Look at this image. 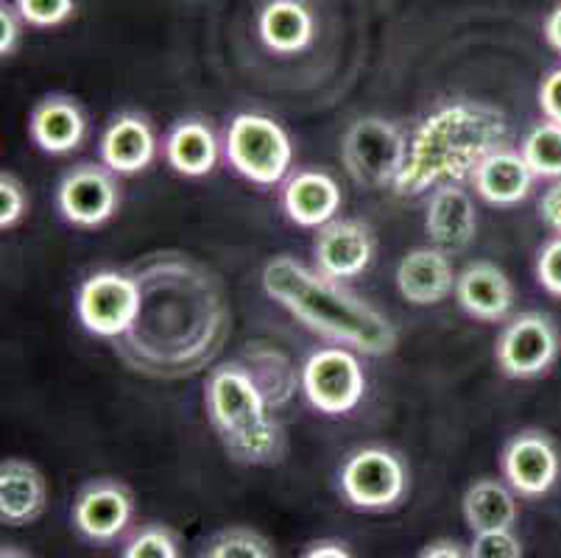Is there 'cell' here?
<instances>
[{
    "mask_svg": "<svg viewBox=\"0 0 561 558\" xmlns=\"http://www.w3.org/2000/svg\"><path fill=\"white\" fill-rule=\"evenodd\" d=\"M469 558H525L523 539L514 531H494V534H472Z\"/></svg>",
    "mask_w": 561,
    "mask_h": 558,
    "instance_id": "4dcf8cb0",
    "label": "cell"
},
{
    "mask_svg": "<svg viewBox=\"0 0 561 558\" xmlns=\"http://www.w3.org/2000/svg\"><path fill=\"white\" fill-rule=\"evenodd\" d=\"M519 153L537 173V179H561V126L553 121H542L525 132L519 143Z\"/></svg>",
    "mask_w": 561,
    "mask_h": 558,
    "instance_id": "4316f807",
    "label": "cell"
},
{
    "mask_svg": "<svg viewBox=\"0 0 561 558\" xmlns=\"http://www.w3.org/2000/svg\"><path fill=\"white\" fill-rule=\"evenodd\" d=\"M503 480L517 491L519 498H545L561 475V455L553 439L545 430H519L500 453Z\"/></svg>",
    "mask_w": 561,
    "mask_h": 558,
    "instance_id": "4fadbf2b",
    "label": "cell"
},
{
    "mask_svg": "<svg viewBox=\"0 0 561 558\" xmlns=\"http://www.w3.org/2000/svg\"><path fill=\"white\" fill-rule=\"evenodd\" d=\"M411 489L405 460L389 447H360L346 455L339 469V491L344 503L366 514H382L405 500Z\"/></svg>",
    "mask_w": 561,
    "mask_h": 558,
    "instance_id": "52a82bcc",
    "label": "cell"
},
{
    "mask_svg": "<svg viewBox=\"0 0 561 558\" xmlns=\"http://www.w3.org/2000/svg\"><path fill=\"white\" fill-rule=\"evenodd\" d=\"M561 352L559 327L548 314H519L508 321L494 344V361L512 380H534L550 372Z\"/></svg>",
    "mask_w": 561,
    "mask_h": 558,
    "instance_id": "30bf717a",
    "label": "cell"
},
{
    "mask_svg": "<svg viewBox=\"0 0 561 558\" xmlns=\"http://www.w3.org/2000/svg\"><path fill=\"white\" fill-rule=\"evenodd\" d=\"M299 558H355V553L350 550L346 542L339 539H319L313 545L305 547V553Z\"/></svg>",
    "mask_w": 561,
    "mask_h": 558,
    "instance_id": "8d00e7d4",
    "label": "cell"
},
{
    "mask_svg": "<svg viewBox=\"0 0 561 558\" xmlns=\"http://www.w3.org/2000/svg\"><path fill=\"white\" fill-rule=\"evenodd\" d=\"M341 187L328 171L302 168L283 182V209L302 229H321L341 213Z\"/></svg>",
    "mask_w": 561,
    "mask_h": 558,
    "instance_id": "9a60e30c",
    "label": "cell"
},
{
    "mask_svg": "<svg viewBox=\"0 0 561 558\" xmlns=\"http://www.w3.org/2000/svg\"><path fill=\"white\" fill-rule=\"evenodd\" d=\"M0 558H32L25 550H20V547L14 545H7L3 550H0Z\"/></svg>",
    "mask_w": 561,
    "mask_h": 558,
    "instance_id": "ab89813d",
    "label": "cell"
},
{
    "mask_svg": "<svg viewBox=\"0 0 561 558\" xmlns=\"http://www.w3.org/2000/svg\"><path fill=\"white\" fill-rule=\"evenodd\" d=\"M99 151L101 162L117 176L146 171L157 157L154 126L140 112H121L101 135Z\"/></svg>",
    "mask_w": 561,
    "mask_h": 558,
    "instance_id": "2e32d148",
    "label": "cell"
},
{
    "mask_svg": "<svg viewBox=\"0 0 561 558\" xmlns=\"http://www.w3.org/2000/svg\"><path fill=\"white\" fill-rule=\"evenodd\" d=\"M48 505V486L43 472L23 458L0 464V520L9 528H25L43 516Z\"/></svg>",
    "mask_w": 561,
    "mask_h": 558,
    "instance_id": "44dd1931",
    "label": "cell"
},
{
    "mask_svg": "<svg viewBox=\"0 0 561 558\" xmlns=\"http://www.w3.org/2000/svg\"><path fill=\"white\" fill-rule=\"evenodd\" d=\"M542 34L545 39H548L550 48H553L556 54H561V3H556V7L548 12V18H545V25H542Z\"/></svg>",
    "mask_w": 561,
    "mask_h": 558,
    "instance_id": "f35d334b",
    "label": "cell"
},
{
    "mask_svg": "<svg viewBox=\"0 0 561 558\" xmlns=\"http://www.w3.org/2000/svg\"><path fill=\"white\" fill-rule=\"evenodd\" d=\"M456 299L461 310L483 324H497L508 319L514 307V285L500 265L476 260L463 265L456 280Z\"/></svg>",
    "mask_w": 561,
    "mask_h": 558,
    "instance_id": "e0dca14e",
    "label": "cell"
},
{
    "mask_svg": "<svg viewBox=\"0 0 561 558\" xmlns=\"http://www.w3.org/2000/svg\"><path fill=\"white\" fill-rule=\"evenodd\" d=\"M263 291L310 332L364 355H389L397 330L375 305L352 294L344 283L308 269L290 254L272 258L263 269Z\"/></svg>",
    "mask_w": 561,
    "mask_h": 558,
    "instance_id": "3957f363",
    "label": "cell"
},
{
    "mask_svg": "<svg viewBox=\"0 0 561 558\" xmlns=\"http://www.w3.org/2000/svg\"><path fill=\"white\" fill-rule=\"evenodd\" d=\"M204 408L224 453L243 467H274L288 436L274 399L243 357L216 366L204 383Z\"/></svg>",
    "mask_w": 561,
    "mask_h": 558,
    "instance_id": "277c9868",
    "label": "cell"
},
{
    "mask_svg": "<svg viewBox=\"0 0 561 558\" xmlns=\"http://www.w3.org/2000/svg\"><path fill=\"white\" fill-rule=\"evenodd\" d=\"M28 209V193L14 173H0V229L18 227Z\"/></svg>",
    "mask_w": 561,
    "mask_h": 558,
    "instance_id": "1f68e13d",
    "label": "cell"
},
{
    "mask_svg": "<svg viewBox=\"0 0 561 558\" xmlns=\"http://www.w3.org/2000/svg\"><path fill=\"white\" fill-rule=\"evenodd\" d=\"M537 280L550 296H561V235L542 243L537 254Z\"/></svg>",
    "mask_w": 561,
    "mask_h": 558,
    "instance_id": "d6a6232c",
    "label": "cell"
},
{
    "mask_svg": "<svg viewBox=\"0 0 561 558\" xmlns=\"http://www.w3.org/2000/svg\"><path fill=\"white\" fill-rule=\"evenodd\" d=\"M420 558H469V550L456 539H436L420 553Z\"/></svg>",
    "mask_w": 561,
    "mask_h": 558,
    "instance_id": "74e56055",
    "label": "cell"
},
{
    "mask_svg": "<svg viewBox=\"0 0 561 558\" xmlns=\"http://www.w3.org/2000/svg\"><path fill=\"white\" fill-rule=\"evenodd\" d=\"M224 157L234 173L252 184L274 187L290 176L294 168V143L274 117L260 112L234 115L224 135Z\"/></svg>",
    "mask_w": 561,
    "mask_h": 558,
    "instance_id": "5b68a950",
    "label": "cell"
},
{
    "mask_svg": "<svg viewBox=\"0 0 561 558\" xmlns=\"http://www.w3.org/2000/svg\"><path fill=\"white\" fill-rule=\"evenodd\" d=\"M28 135L45 153L62 157L84 143L87 117L76 99L62 95V92H50L32 110Z\"/></svg>",
    "mask_w": 561,
    "mask_h": 558,
    "instance_id": "7402d4cb",
    "label": "cell"
},
{
    "mask_svg": "<svg viewBox=\"0 0 561 558\" xmlns=\"http://www.w3.org/2000/svg\"><path fill=\"white\" fill-rule=\"evenodd\" d=\"M537 215L550 232L561 235V179H556L548 191L542 193V198L537 204Z\"/></svg>",
    "mask_w": 561,
    "mask_h": 558,
    "instance_id": "d590c367",
    "label": "cell"
},
{
    "mask_svg": "<svg viewBox=\"0 0 561 558\" xmlns=\"http://www.w3.org/2000/svg\"><path fill=\"white\" fill-rule=\"evenodd\" d=\"M375 258V238L369 227L355 218H335L316 232L313 265L335 283L358 280Z\"/></svg>",
    "mask_w": 561,
    "mask_h": 558,
    "instance_id": "5bb4252c",
    "label": "cell"
},
{
    "mask_svg": "<svg viewBox=\"0 0 561 558\" xmlns=\"http://www.w3.org/2000/svg\"><path fill=\"white\" fill-rule=\"evenodd\" d=\"M508 121L483 101H447L408 135V157L391 191L400 198L422 196L442 184L472 179L489 153L508 146Z\"/></svg>",
    "mask_w": 561,
    "mask_h": 558,
    "instance_id": "7a4b0ae2",
    "label": "cell"
},
{
    "mask_svg": "<svg viewBox=\"0 0 561 558\" xmlns=\"http://www.w3.org/2000/svg\"><path fill=\"white\" fill-rule=\"evenodd\" d=\"M25 20L23 14L18 12L14 3L9 0H0V56L7 59L14 50L20 48V39H23Z\"/></svg>",
    "mask_w": 561,
    "mask_h": 558,
    "instance_id": "836d02e7",
    "label": "cell"
},
{
    "mask_svg": "<svg viewBox=\"0 0 561 558\" xmlns=\"http://www.w3.org/2000/svg\"><path fill=\"white\" fill-rule=\"evenodd\" d=\"M408 157V137L397 123L366 115L350 123L341 137V162L360 187H394Z\"/></svg>",
    "mask_w": 561,
    "mask_h": 558,
    "instance_id": "8992f818",
    "label": "cell"
},
{
    "mask_svg": "<svg viewBox=\"0 0 561 558\" xmlns=\"http://www.w3.org/2000/svg\"><path fill=\"white\" fill-rule=\"evenodd\" d=\"M299 386L310 406L324 417H346L366 394V372L346 346H324L305 361Z\"/></svg>",
    "mask_w": 561,
    "mask_h": 558,
    "instance_id": "ba28073f",
    "label": "cell"
},
{
    "mask_svg": "<svg viewBox=\"0 0 561 558\" xmlns=\"http://www.w3.org/2000/svg\"><path fill=\"white\" fill-rule=\"evenodd\" d=\"M425 232L431 238V246H436L442 252H463L478 232V213L469 193L461 191L458 184L436 187L431 202H427Z\"/></svg>",
    "mask_w": 561,
    "mask_h": 558,
    "instance_id": "d6986e66",
    "label": "cell"
},
{
    "mask_svg": "<svg viewBox=\"0 0 561 558\" xmlns=\"http://www.w3.org/2000/svg\"><path fill=\"white\" fill-rule=\"evenodd\" d=\"M243 361L254 368V375L260 377V383H263V388L277 408H283L297 394V372L288 363V357L274 350V346L249 344Z\"/></svg>",
    "mask_w": 561,
    "mask_h": 558,
    "instance_id": "484cf974",
    "label": "cell"
},
{
    "mask_svg": "<svg viewBox=\"0 0 561 558\" xmlns=\"http://www.w3.org/2000/svg\"><path fill=\"white\" fill-rule=\"evenodd\" d=\"M140 310L112 350L151 380H185L216 363L232 332L221 276L185 252H154L131 265Z\"/></svg>",
    "mask_w": 561,
    "mask_h": 558,
    "instance_id": "6da1fadb",
    "label": "cell"
},
{
    "mask_svg": "<svg viewBox=\"0 0 561 558\" xmlns=\"http://www.w3.org/2000/svg\"><path fill=\"white\" fill-rule=\"evenodd\" d=\"M461 514L472 534H494V531H514L519 520L517 491L508 483L483 478L463 491Z\"/></svg>",
    "mask_w": 561,
    "mask_h": 558,
    "instance_id": "d4e9b609",
    "label": "cell"
},
{
    "mask_svg": "<svg viewBox=\"0 0 561 558\" xmlns=\"http://www.w3.org/2000/svg\"><path fill=\"white\" fill-rule=\"evenodd\" d=\"M458 274L453 271L450 254L436 246H420L408 252L397 265V291L416 307H431L456 294Z\"/></svg>",
    "mask_w": 561,
    "mask_h": 558,
    "instance_id": "ac0fdd59",
    "label": "cell"
},
{
    "mask_svg": "<svg viewBox=\"0 0 561 558\" xmlns=\"http://www.w3.org/2000/svg\"><path fill=\"white\" fill-rule=\"evenodd\" d=\"M162 153H165L168 166L182 176H207L218 162L216 132L202 117L176 121L162 140Z\"/></svg>",
    "mask_w": 561,
    "mask_h": 558,
    "instance_id": "cb8c5ba5",
    "label": "cell"
},
{
    "mask_svg": "<svg viewBox=\"0 0 561 558\" xmlns=\"http://www.w3.org/2000/svg\"><path fill=\"white\" fill-rule=\"evenodd\" d=\"M56 207L79 229L104 227L121 207V184L104 162H79L56 187Z\"/></svg>",
    "mask_w": 561,
    "mask_h": 558,
    "instance_id": "8fae6325",
    "label": "cell"
},
{
    "mask_svg": "<svg viewBox=\"0 0 561 558\" xmlns=\"http://www.w3.org/2000/svg\"><path fill=\"white\" fill-rule=\"evenodd\" d=\"M257 37L272 54H302L316 39L313 9L305 0H265L257 12Z\"/></svg>",
    "mask_w": 561,
    "mask_h": 558,
    "instance_id": "603a6c76",
    "label": "cell"
},
{
    "mask_svg": "<svg viewBox=\"0 0 561 558\" xmlns=\"http://www.w3.org/2000/svg\"><path fill=\"white\" fill-rule=\"evenodd\" d=\"M539 110H542L545 121H553L561 126V68L550 70L539 84Z\"/></svg>",
    "mask_w": 561,
    "mask_h": 558,
    "instance_id": "e575fe53",
    "label": "cell"
},
{
    "mask_svg": "<svg viewBox=\"0 0 561 558\" xmlns=\"http://www.w3.org/2000/svg\"><path fill=\"white\" fill-rule=\"evenodd\" d=\"M14 7L32 29H56L76 14V0H14Z\"/></svg>",
    "mask_w": 561,
    "mask_h": 558,
    "instance_id": "f546056e",
    "label": "cell"
},
{
    "mask_svg": "<svg viewBox=\"0 0 561 558\" xmlns=\"http://www.w3.org/2000/svg\"><path fill=\"white\" fill-rule=\"evenodd\" d=\"M140 285L131 271H95L76 294V314L90 335L117 341L135 324Z\"/></svg>",
    "mask_w": 561,
    "mask_h": 558,
    "instance_id": "9c48e42d",
    "label": "cell"
},
{
    "mask_svg": "<svg viewBox=\"0 0 561 558\" xmlns=\"http://www.w3.org/2000/svg\"><path fill=\"white\" fill-rule=\"evenodd\" d=\"M121 558H182L180 539L162 522H149L131 534L121 550Z\"/></svg>",
    "mask_w": 561,
    "mask_h": 558,
    "instance_id": "f1b7e54d",
    "label": "cell"
},
{
    "mask_svg": "<svg viewBox=\"0 0 561 558\" xmlns=\"http://www.w3.org/2000/svg\"><path fill=\"white\" fill-rule=\"evenodd\" d=\"M73 528L93 545H112L135 520V494L115 478H95L79 489L70 509Z\"/></svg>",
    "mask_w": 561,
    "mask_h": 558,
    "instance_id": "7c38bea8",
    "label": "cell"
},
{
    "mask_svg": "<svg viewBox=\"0 0 561 558\" xmlns=\"http://www.w3.org/2000/svg\"><path fill=\"white\" fill-rule=\"evenodd\" d=\"M469 182L476 184L478 196L492 207H514L530 196L537 173L530 171L519 148L503 146L489 153Z\"/></svg>",
    "mask_w": 561,
    "mask_h": 558,
    "instance_id": "ffe728a7",
    "label": "cell"
},
{
    "mask_svg": "<svg viewBox=\"0 0 561 558\" xmlns=\"http://www.w3.org/2000/svg\"><path fill=\"white\" fill-rule=\"evenodd\" d=\"M198 558H277V553L257 531L227 528L202 547Z\"/></svg>",
    "mask_w": 561,
    "mask_h": 558,
    "instance_id": "83f0119b",
    "label": "cell"
}]
</instances>
